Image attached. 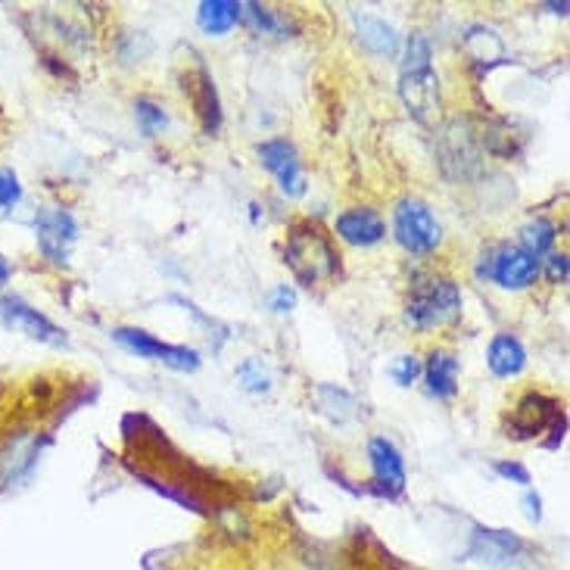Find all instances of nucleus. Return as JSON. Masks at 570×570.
I'll list each match as a JSON object with an SVG mask.
<instances>
[{
  "label": "nucleus",
  "mask_w": 570,
  "mask_h": 570,
  "mask_svg": "<svg viewBox=\"0 0 570 570\" xmlns=\"http://www.w3.org/2000/svg\"><path fill=\"white\" fill-rule=\"evenodd\" d=\"M521 552H524V542L505 530H478L474 546H471V556L490 564H511Z\"/></svg>",
  "instance_id": "nucleus-13"
},
{
  "label": "nucleus",
  "mask_w": 570,
  "mask_h": 570,
  "mask_svg": "<svg viewBox=\"0 0 570 570\" xmlns=\"http://www.w3.org/2000/svg\"><path fill=\"white\" fill-rule=\"evenodd\" d=\"M22 200V187L13 169H0V209H13Z\"/></svg>",
  "instance_id": "nucleus-23"
},
{
  "label": "nucleus",
  "mask_w": 570,
  "mask_h": 570,
  "mask_svg": "<svg viewBox=\"0 0 570 570\" xmlns=\"http://www.w3.org/2000/svg\"><path fill=\"white\" fill-rule=\"evenodd\" d=\"M487 362H490V371H493L495 377H514V374H521L527 365V353L524 346H521V340H514L511 334L493 337Z\"/></svg>",
  "instance_id": "nucleus-15"
},
{
  "label": "nucleus",
  "mask_w": 570,
  "mask_h": 570,
  "mask_svg": "<svg viewBox=\"0 0 570 570\" xmlns=\"http://www.w3.org/2000/svg\"><path fill=\"white\" fill-rule=\"evenodd\" d=\"M240 16L247 19V22H253L256 29H263L265 35H284L287 31V22L284 19H278V16L272 13V10H265V7H259V3H240Z\"/></svg>",
  "instance_id": "nucleus-20"
},
{
  "label": "nucleus",
  "mask_w": 570,
  "mask_h": 570,
  "mask_svg": "<svg viewBox=\"0 0 570 570\" xmlns=\"http://www.w3.org/2000/svg\"><path fill=\"white\" fill-rule=\"evenodd\" d=\"M428 386L433 396H455L459 390V358L452 353H433L428 362Z\"/></svg>",
  "instance_id": "nucleus-16"
},
{
  "label": "nucleus",
  "mask_w": 570,
  "mask_h": 570,
  "mask_svg": "<svg viewBox=\"0 0 570 570\" xmlns=\"http://www.w3.org/2000/svg\"><path fill=\"white\" fill-rule=\"evenodd\" d=\"M284 259L293 268L296 281L306 284V287L334 278L340 272L337 249L331 247L327 234L318 225H312V222H303V225L293 228L291 237H287Z\"/></svg>",
  "instance_id": "nucleus-2"
},
{
  "label": "nucleus",
  "mask_w": 570,
  "mask_h": 570,
  "mask_svg": "<svg viewBox=\"0 0 570 570\" xmlns=\"http://www.w3.org/2000/svg\"><path fill=\"white\" fill-rule=\"evenodd\" d=\"M35 237L50 263L69 265V249L78 240L76 218L62 209H41L35 218Z\"/></svg>",
  "instance_id": "nucleus-7"
},
{
  "label": "nucleus",
  "mask_w": 570,
  "mask_h": 570,
  "mask_svg": "<svg viewBox=\"0 0 570 570\" xmlns=\"http://www.w3.org/2000/svg\"><path fill=\"white\" fill-rule=\"evenodd\" d=\"M10 275H13V265H10L7 259H3V256H0V287H3L7 281H10Z\"/></svg>",
  "instance_id": "nucleus-29"
},
{
  "label": "nucleus",
  "mask_w": 570,
  "mask_h": 570,
  "mask_svg": "<svg viewBox=\"0 0 570 570\" xmlns=\"http://www.w3.org/2000/svg\"><path fill=\"white\" fill-rule=\"evenodd\" d=\"M400 97L417 122L428 125L440 112V76L431 66V41L424 35L409 38L405 62L400 72Z\"/></svg>",
  "instance_id": "nucleus-1"
},
{
  "label": "nucleus",
  "mask_w": 570,
  "mask_h": 570,
  "mask_svg": "<svg viewBox=\"0 0 570 570\" xmlns=\"http://www.w3.org/2000/svg\"><path fill=\"white\" fill-rule=\"evenodd\" d=\"M546 428H552V446H558V440H564V412L558 409L556 400L540 396V393H527L524 400L518 402L514 417H511V433L518 440H530ZM509 433V436H511Z\"/></svg>",
  "instance_id": "nucleus-6"
},
{
  "label": "nucleus",
  "mask_w": 570,
  "mask_h": 570,
  "mask_svg": "<svg viewBox=\"0 0 570 570\" xmlns=\"http://www.w3.org/2000/svg\"><path fill=\"white\" fill-rule=\"evenodd\" d=\"M112 340H116L119 346H125L128 353L140 355V358H154V362H163V365H169V368H175V371L200 368V355H197V350L163 343V340H156L154 334L138 331V327H116V331H112Z\"/></svg>",
  "instance_id": "nucleus-5"
},
{
  "label": "nucleus",
  "mask_w": 570,
  "mask_h": 570,
  "mask_svg": "<svg viewBox=\"0 0 570 570\" xmlns=\"http://www.w3.org/2000/svg\"><path fill=\"white\" fill-rule=\"evenodd\" d=\"M540 505H542L540 495H533V493L527 495V518H530V521H540V518H542Z\"/></svg>",
  "instance_id": "nucleus-28"
},
{
  "label": "nucleus",
  "mask_w": 570,
  "mask_h": 570,
  "mask_svg": "<svg viewBox=\"0 0 570 570\" xmlns=\"http://www.w3.org/2000/svg\"><path fill=\"white\" fill-rule=\"evenodd\" d=\"M259 159L263 166L275 178H278L281 190L287 197H303L306 194V178H303V166H299V156H296V147L291 140H265L259 144Z\"/></svg>",
  "instance_id": "nucleus-8"
},
{
  "label": "nucleus",
  "mask_w": 570,
  "mask_h": 570,
  "mask_svg": "<svg viewBox=\"0 0 570 570\" xmlns=\"http://www.w3.org/2000/svg\"><path fill=\"white\" fill-rule=\"evenodd\" d=\"M355 29H358V41L368 47L371 53H377V57H396L400 53V35L381 16L355 13Z\"/></svg>",
  "instance_id": "nucleus-14"
},
{
  "label": "nucleus",
  "mask_w": 570,
  "mask_h": 570,
  "mask_svg": "<svg viewBox=\"0 0 570 570\" xmlns=\"http://www.w3.org/2000/svg\"><path fill=\"white\" fill-rule=\"evenodd\" d=\"M135 112H138L140 131H144L147 138H154L159 128L169 125V116L163 112V107H156L154 100H138V104H135Z\"/></svg>",
  "instance_id": "nucleus-22"
},
{
  "label": "nucleus",
  "mask_w": 570,
  "mask_h": 570,
  "mask_svg": "<svg viewBox=\"0 0 570 570\" xmlns=\"http://www.w3.org/2000/svg\"><path fill=\"white\" fill-rule=\"evenodd\" d=\"M240 19V3L234 0H206L197 10V26L206 35H225Z\"/></svg>",
  "instance_id": "nucleus-17"
},
{
  "label": "nucleus",
  "mask_w": 570,
  "mask_h": 570,
  "mask_svg": "<svg viewBox=\"0 0 570 570\" xmlns=\"http://www.w3.org/2000/svg\"><path fill=\"white\" fill-rule=\"evenodd\" d=\"M293 303H296V296H293V291L287 284H281L278 291L272 293V308H275V312H291Z\"/></svg>",
  "instance_id": "nucleus-25"
},
{
  "label": "nucleus",
  "mask_w": 570,
  "mask_h": 570,
  "mask_svg": "<svg viewBox=\"0 0 570 570\" xmlns=\"http://www.w3.org/2000/svg\"><path fill=\"white\" fill-rule=\"evenodd\" d=\"M0 318L7 327L13 331H22L29 334L31 340H41V343H50V346H62L66 343V334L53 322H47L45 315L38 308L26 306L19 296H3L0 299Z\"/></svg>",
  "instance_id": "nucleus-10"
},
{
  "label": "nucleus",
  "mask_w": 570,
  "mask_h": 570,
  "mask_svg": "<svg viewBox=\"0 0 570 570\" xmlns=\"http://www.w3.org/2000/svg\"><path fill=\"white\" fill-rule=\"evenodd\" d=\"M480 275L493 278L505 291H521L540 278V259H533L524 249H499L495 259H490L487 268H480Z\"/></svg>",
  "instance_id": "nucleus-9"
},
{
  "label": "nucleus",
  "mask_w": 570,
  "mask_h": 570,
  "mask_svg": "<svg viewBox=\"0 0 570 570\" xmlns=\"http://www.w3.org/2000/svg\"><path fill=\"white\" fill-rule=\"evenodd\" d=\"M521 244H524V253H530L533 259H540L556 244V225L549 218L530 222L524 232H521Z\"/></svg>",
  "instance_id": "nucleus-18"
},
{
  "label": "nucleus",
  "mask_w": 570,
  "mask_h": 570,
  "mask_svg": "<svg viewBox=\"0 0 570 570\" xmlns=\"http://www.w3.org/2000/svg\"><path fill=\"white\" fill-rule=\"evenodd\" d=\"M371 468H374V483L377 493L400 495L405 490V464H402L400 449L393 446L384 436H374L368 446Z\"/></svg>",
  "instance_id": "nucleus-11"
},
{
  "label": "nucleus",
  "mask_w": 570,
  "mask_h": 570,
  "mask_svg": "<svg viewBox=\"0 0 570 570\" xmlns=\"http://www.w3.org/2000/svg\"><path fill=\"white\" fill-rule=\"evenodd\" d=\"M417 374H421V362H417L415 355H402L400 362L393 365V377H396V384L400 386L415 384Z\"/></svg>",
  "instance_id": "nucleus-24"
},
{
  "label": "nucleus",
  "mask_w": 570,
  "mask_h": 570,
  "mask_svg": "<svg viewBox=\"0 0 570 570\" xmlns=\"http://www.w3.org/2000/svg\"><path fill=\"white\" fill-rule=\"evenodd\" d=\"M459 315H462V291L449 278H431L417 284L409 299V308H405V318L417 331L443 327V324L455 322Z\"/></svg>",
  "instance_id": "nucleus-3"
},
{
  "label": "nucleus",
  "mask_w": 570,
  "mask_h": 570,
  "mask_svg": "<svg viewBox=\"0 0 570 570\" xmlns=\"http://www.w3.org/2000/svg\"><path fill=\"white\" fill-rule=\"evenodd\" d=\"M495 471H499L502 478L518 480V483H530V474H527V468H521L518 462H499V464H495Z\"/></svg>",
  "instance_id": "nucleus-27"
},
{
  "label": "nucleus",
  "mask_w": 570,
  "mask_h": 570,
  "mask_svg": "<svg viewBox=\"0 0 570 570\" xmlns=\"http://www.w3.org/2000/svg\"><path fill=\"white\" fill-rule=\"evenodd\" d=\"M237 381L247 386L249 393H268L272 386V374L263 365V358H247L240 368H237Z\"/></svg>",
  "instance_id": "nucleus-21"
},
{
  "label": "nucleus",
  "mask_w": 570,
  "mask_h": 570,
  "mask_svg": "<svg viewBox=\"0 0 570 570\" xmlns=\"http://www.w3.org/2000/svg\"><path fill=\"white\" fill-rule=\"evenodd\" d=\"M393 232H396V240H400L402 247L409 249V253H417V256L433 253L443 244V228H440V222L431 213V206L421 200H412V197L396 206Z\"/></svg>",
  "instance_id": "nucleus-4"
},
{
  "label": "nucleus",
  "mask_w": 570,
  "mask_h": 570,
  "mask_svg": "<svg viewBox=\"0 0 570 570\" xmlns=\"http://www.w3.org/2000/svg\"><path fill=\"white\" fill-rule=\"evenodd\" d=\"M549 281H552V284H564V281H568V256H564V253L549 259Z\"/></svg>",
  "instance_id": "nucleus-26"
},
{
  "label": "nucleus",
  "mask_w": 570,
  "mask_h": 570,
  "mask_svg": "<svg viewBox=\"0 0 570 570\" xmlns=\"http://www.w3.org/2000/svg\"><path fill=\"white\" fill-rule=\"evenodd\" d=\"M337 237L353 247H374L386 237V225L371 209H350L337 218Z\"/></svg>",
  "instance_id": "nucleus-12"
},
{
  "label": "nucleus",
  "mask_w": 570,
  "mask_h": 570,
  "mask_svg": "<svg viewBox=\"0 0 570 570\" xmlns=\"http://www.w3.org/2000/svg\"><path fill=\"white\" fill-rule=\"evenodd\" d=\"M197 107L203 112V128H206V135H216L218 125H222V109H218V94L216 85H213V78L200 72V100H197Z\"/></svg>",
  "instance_id": "nucleus-19"
}]
</instances>
